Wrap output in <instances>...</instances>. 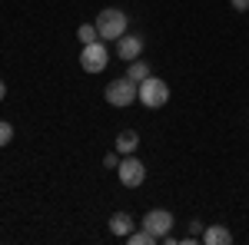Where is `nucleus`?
Here are the masks:
<instances>
[{
	"label": "nucleus",
	"mask_w": 249,
	"mask_h": 245,
	"mask_svg": "<svg viewBox=\"0 0 249 245\" xmlns=\"http://www.w3.org/2000/svg\"><path fill=\"white\" fill-rule=\"evenodd\" d=\"M10 139H14V126L10 123H0V146H10Z\"/></svg>",
	"instance_id": "obj_14"
},
{
	"label": "nucleus",
	"mask_w": 249,
	"mask_h": 245,
	"mask_svg": "<svg viewBox=\"0 0 249 245\" xmlns=\"http://www.w3.org/2000/svg\"><path fill=\"white\" fill-rule=\"evenodd\" d=\"M136 146H140V136H136L133 130H123L120 136H116V149L123 152V156H130V152H133Z\"/></svg>",
	"instance_id": "obj_9"
},
{
	"label": "nucleus",
	"mask_w": 249,
	"mask_h": 245,
	"mask_svg": "<svg viewBox=\"0 0 249 245\" xmlns=\"http://www.w3.org/2000/svg\"><path fill=\"white\" fill-rule=\"evenodd\" d=\"M130 229H133V219L126 212H116L113 219H110V232L113 235H130Z\"/></svg>",
	"instance_id": "obj_10"
},
{
	"label": "nucleus",
	"mask_w": 249,
	"mask_h": 245,
	"mask_svg": "<svg viewBox=\"0 0 249 245\" xmlns=\"http://www.w3.org/2000/svg\"><path fill=\"white\" fill-rule=\"evenodd\" d=\"M143 229L153 232L156 239H163V235H170V229H173V215L166 209H153V212L143 215Z\"/></svg>",
	"instance_id": "obj_6"
},
{
	"label": "nucleus",
	"mask_w": 249,
	"mask_h": 245,
	"mask_svg": "<svg viewBox=\"0 0 249 245\" xmlns=\"http://www.w3.org/2000/svg\"><path fill=\"white\" fill-rule=\"evenodd\" d=\"M203 242L206 245H230L232 242V232L223 226H210L206 232H203Z\"/></svg>",
	"instance_id": "obj_8"
},
{
	"label": "nucleus",
	"mask_w": 249,
	"mask_h": 245,
	"mask_svg": "<svg viewBox=\"0 0 249 245\" xmlns=\"http://www.w3.org/2000/svg\"><path fill=\"white\" fill-rule=\"evenodd\" d=\"M136 99H143V106H150V110H160V106H166V99H170V86H166L160 76H146V80L140 83Z\"/></svg>",
	"instance_id": "obj_2"
},
{
	"label": "nucleus",
	"mask_w": 249,
	"mask_h": 245,
	"mask_svg": "<svg viewBox=\"0 0 249 245\" xmlns=\"http://www.w3.org/2000/svg\"><path fill=\"white\" fill-rule=\"evenodd\" d=\"M126 239H130L133 245H153V242H160V239H156L153 232H146V229H143V232H130Z\"/></svg>",
	"instance_id": "obj_13"
},
{
	"label": "nucleus",
	"mask_w": 249,
	"mask_h": 245,
	"mask_svg": "<svg viewBox=\"0 0 249 245\" xmlns=\"http://www.w3.org/2000/svg\"><path fill=\"white\" fill-rule=\"evenodd\" d=\"M140 93V83H133L130 76H123V80H113L110 86H107V103L110 106H130Z\"/></svg>",
	"instance_id": "obj_4"
},
{
	"label": "nucleus",
	"mask_w": 249,
	"mask_h": 245,
	"mask_svg": "<svg viewBox=\"0 0 249 245\" xmlns=\"http://www.w3.org/2000/svg\"><path fill=\"white\" fill-rule=\"evenodd\" d=\"M3 96H7V86H3V80H0V99H3Z\"/></svg>",
	"instance_id": "obj_16"
},
{
	"label": "nucleus",
	"mask_w": 249,
	"mask_h": 245,
	"mask_svg": "<svg viewBox=\"0 0 249 245\" xmlns=\"http://www.w3.org/2000/svg\"><path fill=\"white\" fill-rule=\"evenodd\" d=\"M116 176H120V182L126 189H136V186H143V179H146V169H143V163L136 159L133 152L116 166Z\"/></svg>",
	"instance_id": "obj_5"
},
{
	"label": "nucleus",
	"mask_w": 249,
	"mask_h": 245,
	"mask_svg": "<svg viewBox=\"0 0 249 245\" xmlns=\"http://www.w3.org/2000/svg\"><path fill=\"white\" fill-rule=\"evenodd\" d=\"M96 30H100V40H120L126 33V14L120 7H107L100 10L96 17Z\"/></svg>",
	"instance_id": "obj_1"
},
{
	"label": "nucleus",
	"mask_w": 249,
	"mask_h": 245,
	"mask_svg": "<svg viewBox=\"0 0 249 245\" xmlns=\"http://www.w3.org/2000/svg\"><path fill=\"white\" fill-rule=\"evenodd\" d=\"M232 7L236 10H249V0H232Z\"/></svg>",
	"instance_id": "obj_15"
},
{
	"label": "nucleus",
	"mask_w": 249,
	"mask_h": 245,
	"mask_svg": "<svg viewBox=\"0 0 249 245\" xmlns=\"http://www.w3.org/2000/svg\"><path fill=\"white\" fill-rule=\"evenodd\" d=\"M126 76H130L133 83H143L146 76H153V73H150V63H143V60H133V63L126 66Z\"/></svg>",
	"instance_id": "obj_11"
},
{
	"label": "nucleus",
	"mask_w": 249,
	"mask_h": 245,
	"mask_svg": "<svg viewBox=\"0 0 249 245\" xmlns=\"http://www.w3.org/2000/svg\"><path fill=\"white\" fill-rule=\"evenodd\" d=\"M77 37H80V43H93V40H100V30H96V23H83L77 30Z\"/></svg>",
	"instance_id": "obj_12"
},
{
	"label": "nucleus",
	"mask_w": 249,
	"mask_h": 245,
	"mask_svg": "<svg viewBox=\"0 0 249 245\" xmlns=\"http://www.w3.org/2000/svg\"><path fill=\"white\" fill-rule=\"evenodd\" d=\"M140 53H143V37H123L116 40V57L126 60V63H133V60H140Z\"/></svg>",
	"instance_id": "obj_7"
},
{
	"label": "nucleus",
	"mask_w": 249,
	"mask_h": 245,
	"mask_svg": "<svg viewBox=\"0 0 249 245\" xmlns=\"http://www.w3.org/2000/svg\"><path fill=\"white\" fill-rule=\"evenodd\" d=\"M107 63H110V50L93 40V43H83V53H80V66L87 70V73H100V70H107Z\"/></svg>",
	"instance_id": "obj_3"
}]
</instances>
